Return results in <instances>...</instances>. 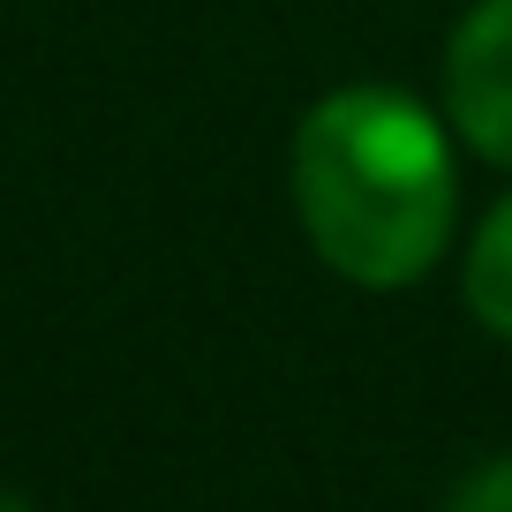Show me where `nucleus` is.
<instances>
[{"mask_svg":"<svg viewBox=\"0 0 512 512\" xmlns=\"http://www.w3.org/2000/svg\"><path fill=\"white\" fill-rule=\"evenodd\" d=\"M294 204L339 279L369 294L415 287L452 241V151L407 91L354 83L294 128Z\"/></svg>","mask_w":512,"mask_h":512,"instance_id":"f257e3e1","label":"nucleus"},{"mask_svg":"<svg viewBox=\"0 0 512 512\" xmlns=\"http://www.w3.org/2000/svg\"><path fill=\"white\" fill-rule=\"evenodd\" d=\"M445 98L460 136L482 159L512 166V0H482L452 31L445 53Z\"/></svg>","mask_w":512,"mask_h":512,"instance_id":"f03ea898","label":"nucleus"},{"mask_svg":"<svg viewBox=\"0 0 512 512\" xmlns=\"http://www.w3.org/2000/svg\"><path fill=\"white\" fill-rule=\"evenodd\" d=\"M467 309L497 339H512V196L475 226V249H467Z\"/></svg>","mask_w":512,"mask_h":512,"instance_id":"7ed1b4c3","label":"nucleus"},{"mask_svg":"<svg viewBox=\"0 0 512 512\" xmlns=\"http://www.w3.org/2000/svg\"><path fill=\"white\" fill-rule=\"evenodd\" d=\"M452 512H512V460L482 467V475L467 482L460 497H452Z\"/></svg>","mask_w":512,"mask_h":512,"instance_id":"20e7f679","label":"nucleus"}]
</instances>
